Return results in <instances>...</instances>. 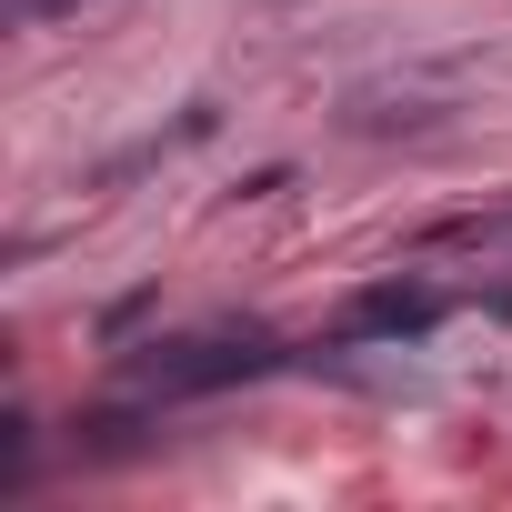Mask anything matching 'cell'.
Listing matches in <instances>:
<instances>
[{"label":"cell","mask_w":512,"mask_h":512,"mask_svg":"<svg viewBox=\"0 0 512 512\" xmlns=\"http://www.w3.org/2000/svg\"><path fill=\"white\" fill-rule=\"evenodd\" d=\"M151 442H161V402H151V392L91 402V412L71 422V452H81V462H131V452H151Z\"/></svg>","instance_id":"5"},{"label":"cell","mask_w":512,"mask_h":512,"mask_svg":"<svg viewBox=\"0 0 512 512\" xmlns=\"http://www.w3.org/2000/svg\"><path fill=\"white\" fill-rule=\"evenodd\" d=\"M272 11H292V0H272Z\"/></svg>","instance_id":"11"},{"label":"cell","mask_w":512,"mask_h":512,"mask_svg":"<svg viewBox=\"0 0 512 512\" xmlns=\"http://www.w3.org/2000/svg\"><path fill=\"white\" fill-rule=\"evenodd\" d=\"M151 312H161V282H141V292H121V302H101V312H91V342H101V352H121V342H131V332L151 322Z\"/></svg>","instance_id":"7"},{"label":"cell","mask_w":512,"mask_h":512,"mask_svg":"<svg viewBox=\"0 0 512 512\" xmlns=\"http://www.w3.org/2000/svg\"><path fill=\"white\" fill-rule=\"evenodd\" d=\"M502 241H512V201H502Z\"/></svg>","instance_id":"10"},{"label":"cell","mask_w":512,"mask_h":512,"mask_svg":"<svg viewBox=\"0 0 512 512\" xmlns=\"http://www.w3.org/2000/svg\"><path fill=\"white\" fill-rule=\"evenodd\" d=\"M332 121H342L352 141H442V131H452V101L422 91V81H392V91H342Z\"/></svg>","instance_id":"3"},{"label":"cell","mask_w":512,"mask_h":512,"mask_svg":"<svg viewBox=\"0 0 512 512\" xmlns=\"http://www.w3.org/2000/svg\"><path fill=\"white\" fill-rule=\"evenodd\" d=\"M442 322H452V292L422 282V272H382V282H362V292L342 302V342H372V352H412V342H432Z\"/></svg>","instance_id":"2"},{"label":"cell","mask_w":512,"mask_h":512,"mask_svg":"<svg viewBox=\"0 0 512 512\" xmlns=\"http://www.w3.org/2000/svg\"><path fill=\"white\" fill-rule=\"evenodd\" d=\"M31 472H41V422L31 412H0V492H31Z\"/></svg>","instance_id":"6"},{"label":"cell","mask_w":512,"mask_h":512,"mask_svg":"<svg viewBox=\"0 0 512 512\" xmlns=\"http://www.w3.org/2000/svg\"><path fill=\"white\" fill-rule=\"evenodd\" d=\"M292 181H302V171H292V161H262V171H241V191H231V201H282V191H292Z\"/></svg>","instance_id":"8"},{"label":"cell","mask_w":512,"mask_h":512,"mask_svg":"<svg viewBox=\"0 0 512 512\" xmlns=\"http://www.w3.org/2000/svg\"><path fill=\"white\" fill-rule=\"evenodd\" d=\"M81 11V0H0V21H11V31H41V21H71Z\"/></svg>","instance_id":"9"},{"label":"cell","mask_w":512,"mask_h":512,"mask_svg":"<svg viewBox=\"0 0 512 512\" xmlns=\"http://www.w3.org/2000/svg\"><path fill=\"white\" fill-rule=\"evenodd\" d=\"M302 352L262 322H221V332H181V342H141L121 352V392H151V402H211V392H241V382H272L292 372Z\"/></svg>","instance_id":"1"},{"label":"cell","mask_w":512,"mask_h":512,"mask_svg":"<svg viewBox=\"0 0 512 512\" xmlns=\"http://www.w3.org/2000/svg\"><path fill=\"white\" fill-rule=\"evenodd\" d=\"M221 131V101L201 91V101H181V121H161V131H141L131 151H111V161H91V191H121V181H141V171H161L171 151H201Z\"/></svg>","instance_id":"4"}]
</instances>
